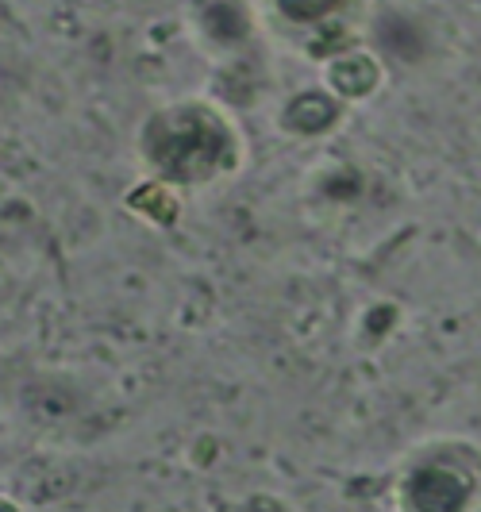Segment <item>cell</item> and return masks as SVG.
<instances>
[{"instance_id": "cell-1", "label": "cell", "mask_w": 481, "mask_h": 512, "mask_svg": "<svg viewBox=\"0 0 481 512\" xmlns=\"http://www.w3.org/2000/svg\"><path fill=\"white\" fill-rule=\"evenodd\" d=\"M139 151L158 181L204 185L239 170L243 139L220 104L189 97L147 116V124L139 131Z\"/></svg>"}, {"instance_id": "cell-2", "label": "cell", "mask_w": 481, "mask_h": 512, "mask_svg": "<svg viewBox=\"0 0 481 512\" xmlns=\"http://www.w3.org/2000/svg\"><path fill=\"white\" fill-rule=\"evenodd\" d=\"M405 512H470L474 509V470L451 455H431L412 466L401 486Z\"/></svg>"}, {"instance_id": "cell-3", "label": "cell", "mask_w": 481, "mask_h": 512, "mask_svg": "<svg viewBox=\"0 0 481 512\" xmlns=\"http://www.w3.org/2000/svg\"><path fill=\"white\" fill-rule=\"evenodd\" d=\"M358 8V0H274V16L285 27L301 31L304 43H312L308 54H316V43H324L320 58L355 47L347 35V16Z\"/></svg>"}, {"instance_id": "cell-4", "label": "cell", "mask_w": 481, "mask_h": 512, "mask_svg": "<svg viewBox=\"0 0 481 512\" xmlns=\"http://www.w3.org/2000/svg\"><path fill=\"white\" fill-rule=\"evenodd\" d=\"M189 27L204 51L235 54L251 43L254 12L247 0H193L189 4Z\"/></svg>"}, {"instance_id": "cell-5", "label": "cell", "mask_w": 481, "mask_h": 512, "mask_svg": "<svg viewBox=\"0 0 481 512\" xmlns=\"http://www.w3.org/2000/svg\"><path fill=\"white\" fill-rule=\"evenodd\" d=\"M381 58L370 47H347V51L331 54L328 62H324V81H328V89L339 97L343 104H358L366 101V97H374L381 89Z\"/></svg>"}, {"instance_id": "cell-6", "label": "cell", "mask_w": 481, "mask_h": 512, "mask_svg": "<svg viewBox=\"0 0 481 512\" xmlns=\"http://www.w3.org/2000/svg\"><path fill=\"white\" fill-rule=\"evenodd\" d=\"M343 108L347 104L339 101L331 89H304V93H297L293 101L285 104L281 128L289 135H297V139H316V135H324V131H331L343 120Z\"/></svg>"}, {"instance_id": "cell-7", "label": "cell", "mask_w": 481, "mask_h": 512, "mask_svg": "<svg viewBox=\"0 0 481 512\" xmlns=\"http://www.w3.org/2000/svg\"><path fill=\"white\" fill-rule=\"evenodd\" d=\"M0 512H20V509H16V505H12L8 497H0Z\"/></svg>"}]
</instances>
